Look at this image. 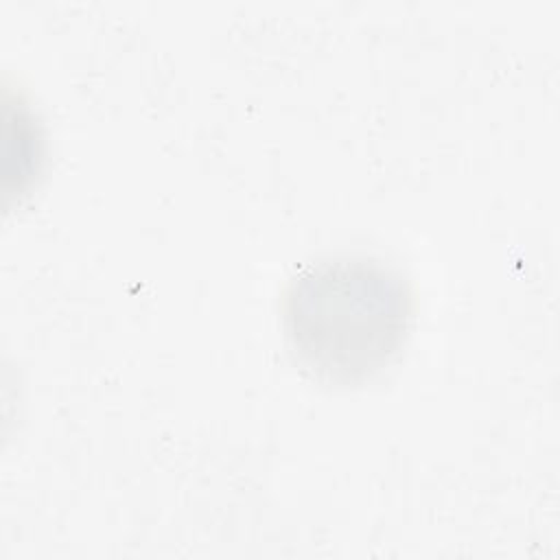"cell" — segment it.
<instances>
[{"instance_id": "cell-1", "label": "cell", "mask_w": 560, "mask_h": 560, "mask_svg": "<svg viewBox=\"0 0 560 560\" xmlns=\"http://www.w3.org/2000/svg\"><path fill=\"white\" fill-rule=\"evenodd\" d=\"M407 280L370 256H328L295 273L282 324L298 363L315 378L354 385L381 372L411 326Z\"/></svg>"}]
</instances>
